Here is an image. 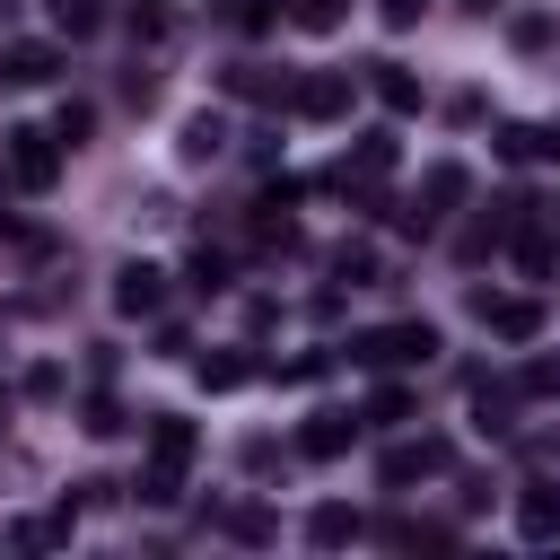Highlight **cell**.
I'll return each mask as SVG.
<instances>
[{"label":"cell","instance_id":"3957f363","mask_svg":"<svg viewBox=\"0 0 560 560\" xmlns=\"http://www.w3.org/2000/svg\"><path fill=\"white\" fill-rule=\"evenodd\" d=\"M0 158H9V184H18V192H52V184H61V140L35 131V122L0 131Z\"/></svg>","mask_w":560,"mask_h":560},{"label":"cell","instance_id":"603a6c76","mask_svg":"<svg viewBox=\"0 0 560 560\" xmlns=\"http://www.w3.org/2000/svg\"><path fill=\"white\" fill-rule=\"evenodd\" d=\"M184 271H192V289H228V254H219V245H201Z\"/></svg>","mask_w":560,"mask_h":560},{"label":"cell","instance_id":"4fadbf2b","mask_svg":"<svg viewBox=\"0 0 560 560\" xmlns=\"http://www.w3.org/2000/svg\"><path fill=\"white\" fill-rule=\"evenodd\" d=\"M359 534H368L359 508H315V516H306V542H315V551H341V542H359Z\"/></svg>","mask_w":560,"mask_h":560},{"label":"cell","instance_id":"277c9868","mask_svg":"<svg viewBox=\"0 0 560 560\" xmlns=\"http://www.w3.org/2000/svg\"><path fill=\"white\" fill-rule=\"evenodd\" d=\"M350 96H359V79H350V70H306V79H289V96H280V105H289L298 122H341V114H350Z\"/></svg>","mask_w":560,"mask_h":560},{"label":"cell","instance_id":"f1b7e54d","mask_svg":"<svg viewBox=\"0 0 560 560\" xmlns=\"http://www.w3.org/2000/svg\"><path fill=\"white\" fill-rule=\"evenodd\" d=\"M376 18L385 26H420V0H376Z\"/></svg>","mask_w":560,"mask_h":560},{"label":"cell","instance_id":"8992f818","mask_svg":"<svg viewBox=\"0 0 560 560\" xmlns=\"http://www.w3.org/2000/svg\"><path fill=\"white\" fill-rule=\"evenodd\" d=\"M52 79H61V44H35V35L0 44V88H52Z\"/></svg>","mask_w":560,"mask_h":560},{"label":"cell","instance_id":"7402d4cb","mask_svg":"<svg viewBox=\"0 0 560 560\" xmlns=\"http://www.w3.org/2000/svg\"><path fill=\"white\" fill-rule=\"evenodd\" d=\"M516 394H534V402H551V394H560V359H525V376H516Z\"/></svg>","mask_w":560,"mask_h":560},{"label":"cell","instance_id":"ffe728a7","mask_svg":"<svg viewBox=\"0 0 560 560\" xmlns=\"http://www.w3.org/2000/svg\"><path fill=\"white\" fill-rule=\"evenodd\" d=\"M359 420H376V429H394V420H411V394H402V385H376Z\"/></svg>","mask_w":560,"mask_h":560},{"label":"cell","instance_id":"484cf974","mask_svg":"<svg viewBox=\"0 0 560 560\" xmlns=\"http://www.w3.org/2000/svg\"><path fill=\"white\" fill-rule=\"evenodd\" d=\"M228 534H236V542H271V516H262V508H236Z\"/></svg>","mask_w":560,"mask_h":560},{"label":"cell","instance_id":"e0dca14e","mask_svg":"<svg viewBox=\"0 0 560 560\" xmlns=\"http://www.w3.org/2000/svg\"><path fill=\"white\" fill-rule=\"evenodd\" d=\"M245 376H254L245 350H210V359H201V385H210V394H228V385H245Z\"/></svg>","mask_w":560,"mask_h":560},{"label":"cell","instance_id":"cb8c5ba5","mask_svg":"<svg viewBox=\"0 0 560 560\" xmlns=\"http://www.w3.org/2000/svg\"><path fill=\"white\" fill-rule=\"evenodd\" d=\"M534 149H542L534 122H499V158H534Z\"/></svg>","mask_w":560,"mask_h":560},{"label":"cell","instance_id":"6da1fadb","mask_svg":"<svg viewBox=\"0 0 560 560\" xmlns=\"http://www.w3.org/2000/svg\"><path fill=\"white\" fill-rule=\"evenodd\" d=\"M192 420H158L149 429V464H140V508H175L184 499V472H192Z\"/></svg>","mask_w":560,"mask_h":560},{"label":"cell","instance_id":"ba28073f","mask_svg":"<svg viewBox=\"0 0 560 560\" xmlns=\"http://www.w3.org/2000/svg\"><path fill=\"white\" fill-rule=\"evenodd\" d=\"M464 192H472V175H464L455 158H438V166L420 175V210H411V228H429V219H446V210H455Z\"/></svg>","mask_w":560,"mask_h":560},{"label":"cell","instance_id":"2e32d148","mask_svg":"<svg viewBox=\"0 0 560 560\" xmlns=\"http://www.w3.org/2000/svg\"><path fill=\"white\" fill-rule=\"evenodd\" d=\"M350 166H359V184H376V175H394V131H359V149H350Z\"/></svg>","mask_w":560,"mask_h":560},{"label":"cell","instance_id":"7c38bea8","mask_svg":"<svg viewBox=\"0 0 560 560\" xmlns=\"http://www.w3.org/2000/svg\"><path fill=\"white\" fill-rule=\"evenodd\" d=\"M219 149H228V114H210V105H201V114H184V158H192V166H210Z\"/></svg>","mask_w":560,"mask_h":560},{"label":"cell","instance_id":"44dd1931","mask_svg":"<svg viewBox=\"0 0 560 560\" xmlns=\"http://www.w3.org/2000/svg\"><path fill=\"white\" fill-rule=\"evenodd\" d=\"M508 411H516L508 385H472V420H481V429H508Z\"/></svg>","mask_w":560,"mask_h":560},{"label":"cell","instance_id":"9c48e42d","mask_svg":"<svg viewBox=\"0 0 560 560\" xmlns=\"http://www.w3.org/2000/svg\"><path fill=\"white\" fill-rule=\"evenodd\" d=\"M350 438H359V411H306V429H298V455L332 464V455H350Z\"/></svg>","mask_w":560,"mask_h":560},{"label":"cell","instance_id":"8fae6325","mask_svg":"<svg viewBox=\"0 0 560 560\" xmlns=\"http://www.w3.org/2000/svg\"><path fill=\"white\" fill-rule=\"evenodd\" d=\"M368 88H376L385 114H420V79H411L402 61H368Z\"/></svg>","mask_w":560,"mask_h":560},{"label":"cell","instance_id":"52a82bcc","mask_svg":"<svg viewBox=\"0 0 560 560\" xmlns=\"http://www.w3.org/2000/svg\"><path fill=\"white\" fill-rule=\"evenodd\" d=\"M472 315H481L499 341H534V332H542V298H490V289H481Z\"/></svg>","mask_w":560,"mask_h":560},{"label":"cell","instance_id":"30bf717a","mask_svg":"<svg viewBox=\"0 0 560 560\" xmlns=\"http://www.w3.org/2000/svg\"><path fill=\"white\" fill-rule=\"evenodd\" d=\"M158 298H166V271L158 262H122L114 271V306L122 315H158Z\"/></svg>","mask_w":560,"mask_h":560},{"label":"cell","instance_id":"7a4b0ae2","mask_svg":"<svg viewBox=\"0 0 560 560\" xmlns=\"http://www.w3.org/2000/svg\"><path fill=\"white\" fill-rule=\"evenodd\" d=\"M438 359V324H376L350 341V368H429Z\"/></svg>","mask_w":560,"mask_h":560},{"label":"cell","instance_id":"83f0119b","mask_svg":"<svg viewBox=\"0 0 560 560\" xmlns=\"http://www.w3.org/2000/svg\"><path fill=\"white\" fill-rule=\"evenodd\" d=\"M280 376H289V385H315V376H324V350H298V359H289Z\"/></svg>","mask_w":560,"mask_h":560},{"label":"cell","instance_id":"ac0fdd59","mask_svg":"<svg viewBox=\"0 0 560 560\" xmlns=\"http://www.w3.org/2000/svg\"><path fill=\"white\" fill-rule=\"evenodd\" d=\"M96 26H105L96 0H52V35H96Z\"/></svg>","mask_w":560,"mask_h":560},{"label":"cell","instance_id":"f546056e","mask_svg":"<svg viewBox=\"0 0 560 560\" xmlns=\"http://www.w3.org/2000/svg\"><path fill=\"white\" fill-rule=\"evenodd\" d=\"M542 149H551V158H560V131H542Z\"/></svg>","mask_w":560,"mask_h":560},{"label":"cell","instance_id":"4316f807","mask_svg":"<svg viewBox=\"0 0 560 560\" xmlns=\"http://www.w3.org/2000/svg\"><path fill=\"white\" fill-rule=\"evenodd\" d=\"M271 18H280L271 0H245V9H236V26H245V35H271Z\"/></svg>","mask_w":560,"mask_h":560},{"label":"cell","instance_id":"d6986e66","mask_svg":"<svg viewBox=\"0 0 560 560\" xmlns=\"http://www.w3.org/2000/svg\"><path fill=\"white\" fill-rule=\"evenodd\" d=\"M289 18H298L306 35H332V26L350 18V0H289Z\"/></svg>","mask_w":560,"mask_h":560},{"label":"cell","instance_id":"1f68e13d","mask_svg":"<svg viewBox=\"0 0 560 560\" xmlns=\"http://www.w3.org/2000/svg\"><path fill=\"white\" fill-rule=\"evenodd\" d=\"M551 228H560V210H551Z\"/></svg>","mask_w":560,"mask_h":560},{"label":"cell","instance_id":"9a60e30c","mask_svg":"<svg viewBox=\"0 0 560 560\" xmlns=\"http://www.w3.org/2000/svg\"><path fill=\"white\" fill-rule=\"evenodd\" d=\"M508 44H516V52H551V44H560V18H551V9H516V18H508Z\"/></svg>","mask_w":560,"mask_h":560},{"label":"cell","instance_id":"5b68a950","mask_svg":"<svg viewBox=\"0 0 560 560\" xmlns=\"http://www.w3.org/2000/svg\"><path fill=\"white\" fill-rule=\"evenodd\" d=\"M446 464H455V446H446V438H402V446H385L376 481H385V490H411V481H438Z\"/></svg>","mask_w":560,"mask_h":560},{"label":"cell","instance_id":"d4e9b609","mask_svg":"<svg viewBox=\"0 0 560 560\" xmlns=\"http://www.w3.org/2000/svg\"><path fill=\"white\" fill-rule=\"evenodd\" d=\"M88 122H96L88 105H61V122H52V140H61V149H79V140H88Z\"/></svg>","mask_w":560,"mask_h":560},{"label":"cell","instance_id":"4dcf8cb0","mask_svg":"<svg viewBox=\"0 0 560 560\" xmlns=\"http://www.w3.org/2000/svg\"><path fill=\"white\" fill-rule=\"evenodd\" d=\"M0 429H9V402H0Z\"/></svg>","mask_w":560,"mask_h":560},{"label":"cell","instance_id":"5bb4252c","mask_svg":"<svg viewBox=\"0 0 560 560\" xmlns=\"http://www.w3.org/2000/svg\"><path fill=\"white\" fill-rule=\"evenodd\" d=\"M516 525H525L534 542H551V534H560V490H551V481H534V490L516 499Z\"/></svg>","mask_w":560,"mask_h":560}]
</instances>
